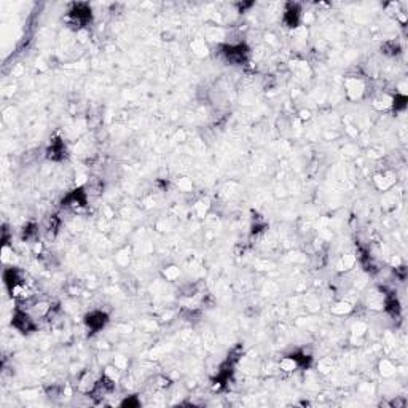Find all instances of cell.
<instances>
[{
	"label": "cell",
	"instance_id": "6da1fadb",
	"mask_svg": "<svg viewBox=\"0 0 408 408\" xmlns=\"http://www.w3.org/2000/svg\"><path fill=\"white\" fill-rule=\"evenodd\" d=\"M105 322H107V316H105L102 311H93L91 314L86 316V325L93 330H99L102 329Z\"/></svg>",
	"mask_w": 408,
	"mask_h": 408
}]
</instances>
